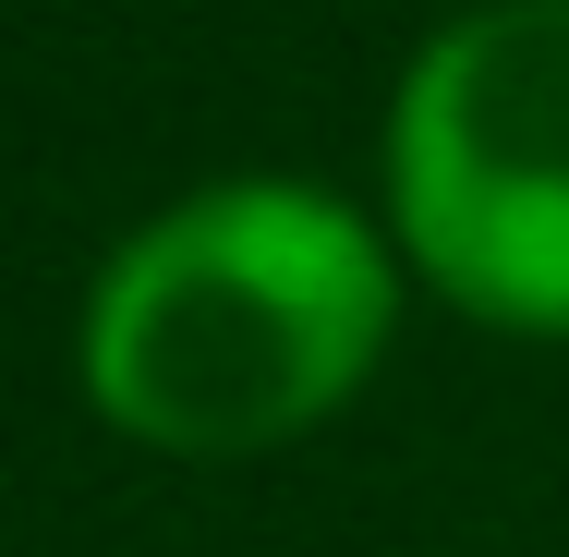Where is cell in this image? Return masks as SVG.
I'll return each mask as SVG.
<instances>
[{
    "instance_id": "obj_1",
    "label": "cell",
    "mask_w": 569,
    "mask_h": 557,
    "mask_svg": "<svg viewBox=\"0 0 569 557\" xmlns=\"http://www.w3.org/2000/svg\"><path fill=\"white\" fill-rule=\"evenodd\" d=\"M388 242L316 182H219L146 219L86 291V400L170 460L328 425L388 351Z\"/></svg>"
},
{
    "instance_id": "obj_2",
    "label": "cell",
    "mask_w": 569,
    "mask_h": 557,
    "mask_svg": "<svg viewBox=\"0 0 569 557\" xmlns=\"http://www.w3.org/2000/svg\"><path fill=\"white\" fill-rule=\"evenodd\" d=\"M400 255L460 316L569 339V0H485L388 110Z\"/></svg>"
}]
</instances>
